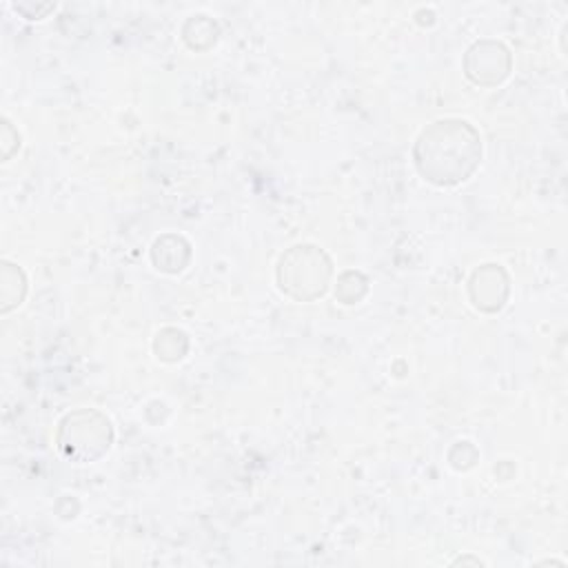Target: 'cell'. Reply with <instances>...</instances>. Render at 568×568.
<instances>
[{"instance_id":"obj_3","label":"cell","mask_w":568,"mask_h":568,"mask_svg":"<svg viewBox=\"0 0 568 568\" xmlns=\"http://www.w3.org/2000/svg\"><path fill=\"white\" fill-rule=\"evenodd\" d=\"M111 424L95 410H75L60 424L58 446L78 462H93L111 446Z\"/></svg>"},{"instance_id":"obj_5","label":"cell","mask_w":568,"mask_h":568,"mask_svg":"<svg viewBox=\"0 0 568 568\" xmlns=\"http://www.w3.org/2000/svg\"><path fill=\"white\" fill-rule=\"evenodd\" d=\"M501 273V268L497 264H486L484 268H477L473 273V280H470V297H473V304L477 308H484V311H495V308H501L504 306V300H506V282L504 284H497V286H490L497 275Z\"/></svg>"},{"instance_id":"obj_4","label":"cell","mask_w":568,"mask_h":568,"mask_svg":"<svg viewBox=\"0 0 568 568\" xmlns=\"http://www.w3.org/2000/svg\"><path fill=\"white\" fill-rule=\"evenodd\" d=\"M468 58H477L475 64H466L468 78L477 84H486V75H490L488 84H495L508 73V64H499V58H508L501 44L493 42V51H486V42H477L468 51Z\"/></svg>"},{"instance_id":"obj_2","label":"cell","mask_w":568,"mask_h":568,"mask_svg":"<svg viewBox=\"0 0 568 568\" xmlns=\"http://www.w3.org/2000/svg\"><path fill=\"white\" fill-rule=\"evenodd\" d=\"M331 277V260L317 246H293L280 260L277 282L284 293L308 302L326 291Z\"/></svg>"},{"instance_id":"obj_1","label":"cell","mask_w":568,"mask_h":568,"mask_svg":"<svg viewBox=\"0 0 568 568\" xmlns=\"http://www.w3.org/2000/svg\"><path fill=\"white\" fill-rule=\"evenodd\" d=\"M481 144L466 120H437L422 131L415 144L419 173L439 186L464 182L477 166Z\"/></svg>"}]
</instances>
